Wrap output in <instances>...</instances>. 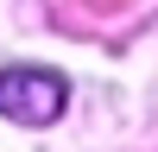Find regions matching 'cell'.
Masks as SVG:
<instances>
[{
	"label": "cell",
	"mask_w": 158,
	"mask_h": 152,
	"mask_svg": "<svg viewBox=\"0 0 158 152\" xmlns=\"http://www.w3.org/2000/svg\"><path fill=\"white\" fill-rule=\"evenodd\" d=\"M70 101L57 70H38V63H19V70H0V114L19 127H51Z\"/></svg>",
	"instance_id": "obj_1"
}]
</instances>
